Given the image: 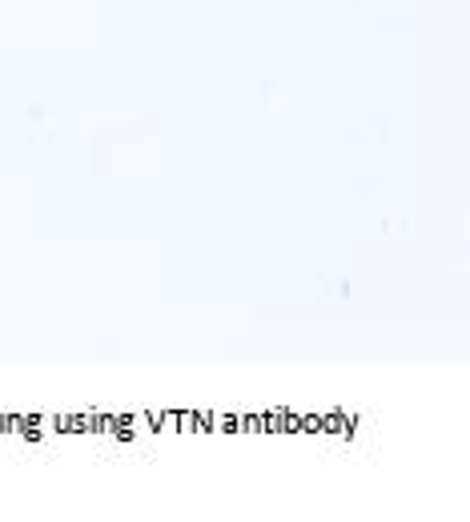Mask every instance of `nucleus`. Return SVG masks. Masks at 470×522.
<instances>
[]
</instances>
